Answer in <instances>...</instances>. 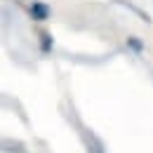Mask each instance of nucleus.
<instances>
[{
  "mask_svg": "<svg viewBox=\"0 0 153 153\" xmlns=\"http://www.w3.org/2000/svg\"><path fill=\"white\" fill-rule=\"evenodd\" d=\"M28 17L33 21H47L50 19V14H52V10H50V5H45V2H40V0H33L31 5H28Z\"/></svg>",
  "mask_w": 153,
  "mask_h": 153,
  "instance_id": "obj_1",
  "label": "nucleus"
},
{
  "mask_svg": "<svg viewBox=\"0 0 153 153\" xmlns=\"http://www.w3.org/2000/svg\"><path fill=\"white\" fill-rule=\"evenodd\" d=\"M113 2H115V5H123V7H127V10H132L134 14H137L141 21H146V24H151V21H153V19H151V14H149V12H144L139 5H134L132 0H113Z\"/></svg>",
  "mask_w": 153,
  "mask_h": 153,
  "instance_id": "obj_2",
  "label": "nucleus"
},
{
  "mask_svg": "<svg viewBox=\"0 0 153 153\" xmlns=\"http://www.w3.org/2000/svg\"><path fill=\"white\" fill-rule=\"evenodd\" d=\"M38 38H40V50H42V52H50V50H52V45H54L52 36H50L47 31H38Z\"/></svg>",
  "mask_w": 153,
  "mask_h": 153,
  "instance_id": "obj_3",
  "label": "nucleus"
},
{
  "mask_svg": "<svg viewBox=\"0 0 153 153\" xmlns=\"http://www.w3.org/2000/svg\"><path fill=\"white\" fill-rule=\"evenodd\" d=\"M127 45L132 47V52H137V54H141V52H144V42H141L139 38H127Z\"/></svg>",
  "mask_w": 153,
  "mask_h": 153,
  "instance_id": "obj_4",
  "label": "nucleus"
}]
</instances>
